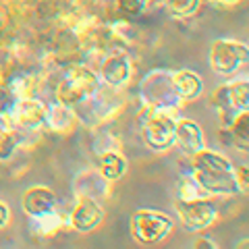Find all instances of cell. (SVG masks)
I'll return each instance as SVG.
<instances>
[{
  "label": "cell",
  "mask_w": 249,
  "mask_h": 249,
  "mask_svg": "<svg viewBox=\"0 0 249 249\" xmlns=\"http://www.w3.org/2000/svg\"><path fill=\"white\" fill-rule=\"evenodd\" d=\"M204 0H162L166 13L175 19H189L193 17L199 9Z\"/></svg>",
  "instance_id": "ffe728a7"
},
{
  "label": "cell",
  "mask_w": 249,
  "mask_h": 249,
  "mask_svg": "<svg viewBox=\"0 0 249 249\" xmlns=\"http://www.w3.org/2000/svg\"><path fill=\"white\" fill-rule=\"evenodd\" d=\"M102 220H104V210L98 199L88 196H77L67 222L77 232H91L102 224Z\"/></svg>",
  "instance_id": "8fae6325"
},
{
  "label": "cell",
  "mask_w": 249,
  "mask_h": 249,
  "mask_svg": "<svg viewBox=\"0 0 249 249\" xmlns=\"http://www.w3.org/2000/svg\"><path fill=\"white\" fill-rule=\"evenodd\" d=\"M177 110H154L143 108V114L139 119L142 139L145 147H150L156 154H164L175 147V127H177Z\"/></svg>",
  "instance_id": "277c9868"
},
{
  "label": "cell",
  "mask_w": 249,
  "mask_h": 249,
  "mask_svg": "<svg viewBox=\"0 0 249 249\" xmlns=\"http://www.w3.org/2000/svg\"><path fill=\"white\" fill-rule=\"evenodd\" d=\"M139 100L143 108L154 110H177L181 108L183 100L177 93L173 83V71L166 69H154L139 83Z\"/></svg>",
  "instance_id": "3957f363"
},
{
  "label": "cell",
  "mask_w": 249,
  "mask_h": 249,
  "mask_svg": "<svg viewBox=\"0 0 249 249\" xmlns=\"http://www.w3.org/2000/svg\"><path fill=\"white\" fill-rule=\"evenodd\" d=\"M191 177L208 196H237L235 166L224 154L201 147L199 152L189 156Z\"/></svg>",
  "instance_id": "6da1fadb"
},
{
  "label": "cell",
  "mask_w": 249,
  "mask_h": 249,
  "mask_svg": "<svg viewBox=\"0 0 249 249\" xmlns=\"http://www.w3.org/2000/svg\"><path fill=\"white\" fill-rule=\"evenodd\" d=\"M100 81L102 85L114 89H123L124 85L131 81L133 75V62L124 54V50H108L102 54V62H100Z\"/></svg>",
  "instance_id": "9c48e42d"
},
{
  "label": "cell",
  "mask_w": 249,
  "mask_h": 249,
  "mask_svg": "<svg viewBox=\"0 0 249 249\" xmlns=\"http://www.w3.org/2000/svg\"><path fill=\"white\" fill-rule=\"evenodd\" d=\"M175 145L185 156H193L196 152H199L201 147H206L204 131H201V127L196 121H191V119H177Z\"/></svg>",
  "instance_id": "4fadbf2b"
},
{
  "label": "cell",
  "mask_w": 249,
  "mask_h": 249,
  "mask_svg": "<svg viewBox=\"0 0 249 249\" xmlns=\"http://www.w3.org/2000/svg\"><path fill=\"white\" fill-rule=\"evenodd\" d=\"M15 129L21 131H40L48 119V106L40 98H21L11 110Z\"/></svg>",
  "instance_id": "30bf717a"
},
{
  "label": "cell",
  "mask_w": 249,
  "mask_h": 249,
  "mask_svg": "<svg viewBox=\"0 0 249 249\" xmlns=\"http://www.w3.org/2000/svg\"><path fill=\"white\" fill-rule=\"evenodd\" d=\"M21 206H23V212H25L27 216L40 218V216H46L50 212H56L58 210V197L50 187L36 185V187H29V189L23 193Z\"/></svg>",
  "instance_id": "7c38bea8"
},
{
  "label": "cell",
  "mask_w": 249,
  "mask_h": 249,
  "mask_svg": "<svg viewBox=\"0 0 249 249\" xmlns=\"http://www.w3.org/2000/svg\"><path fill=\"white\" fill-rule=\"evenodd\" d=\"M9 220H11V210L4 201H0V229H4L9 224Z\"/></svg>",
  "instance_id": "4316f807"
},
{
  "label": "cell",
  "mask_w": 249,
  "mask_h": 249,
  "mask_svg": "<svg viewBox=\"0 0 249 249\" xmlns=\"http://www.w3.org/2000/svg\"><path fill=\"white\" fill-rule=\"evenodd\" d=\"M46 124L58 135H69L73 133L79 124V114L73 106L69 104H62V102H56L48 106V119H46Z\"/></svg>",
  "instance_id": "5bb4252c"
},
{
  "label": "cell",
  "mask_w": 249,
  "mask_h": 249,
  "mask_svg": "<svg viewBox=\"0 0 249 249\" xmlns=\"http://www.w3.org/2000/svg\"><path fill=\"white\" fill-rule=\"evenodd\" d=\"M247 62H249V44L245 42L220 37L210 48V69L220 77L235 75Z\"/></svg>",
  "instance_id": "52a82bcc"
},
{
  "label": "cell",
  "mask_w": 249,
  "mask_h": 249,
  "mask_svg": "<svg viewBox=\"0 0 249 249\" xmlns=\"http://www.w3.org/2000/svg\"><path fill=\"white\" fill-rule=\"evenodd\" d=\"M75 193L77 196H88L93 199H100V197H108L110 193V183L100 175V173H83L75 183Z\"/></svg>",
  "instance_id": "ac0fdd59"
},
{
  "label": "cell",
  "mask_w": 249,
  "mask_h": 249,
  "mask_svg": "<svg viewBox=\"0 0 249 249\" xmlns=\"http://www.w3.org/2000/svg\"><path fill=\"white\" fill-rule=\"evenodd\" d=\"M100 88H102L100 75L91 67L83 65V62H69V65L58 69L52 93L56 102L77 108L85 100L96 96Z\"/></svg>",
  "instance_id": "7a4b0ae2"
},
{
  "label": "cell",
  "mask_w": 249,
  "mask_h": 249,
  "mask_svg": "<svg viewBox=\"0 0 249 249\" xmlns=\"http://www.w3.org/2000/svg\"><path fill=\"white\" fill-rule=\"evenodd\" d=\"M175 229L173 218L164 212L142 208L131 216V237L142 245H154L164 241Z\"/></svg>",
  "instance_id": "5b68a950"
},
{
  "label": "cell",
  "mask_w": 249,
  "mask_h": 249,
  "mask_svg": "<svg viewBox=\"0 0 249 249\" xmlns=\"http://www.w3.org/2000/svg\"><path fill=\"white\" fill-rule=\"evenodd\" d=\"M175 210L178 216V222L183 224L187 232H204L208 231L218 218V206L210 196L196 197V199H175Z\"/></svg>",
  "instance_id": "ba28073f"
},
{
  "label": "cell",
  "mask_w": 249,
  "mask_h": 249,
  "mask_svg": "<svg viewBox=\"0 0 249 249\" xmlns=\"http://www.w3.org/2000/svg\"><path fill=\"white\" fill-rule=\"evenodd\" d=\"M114 4L124 17H139L150 9L152 2L150 0H114Z\"/></svg>",
  "instance_id": "cb8c5ba5"
},
{
  "label": "cell",
  "mask_w": 249,
  "mask_h": 249,
  "mask_svg": "<svg viewBox=\"0 0 249 249\" xmlns=\"http://www.w3.org/2000/svg\"><path fill=\"white\" fill-rule=\"evenodd\" d=\"M173 83L177 88V93L181 96L183 102H193L204 93V81L201 77L191 71V69H178L173 71Z\"/></svg>",
  "instance_id": "9a60e30c"
},
{
  "label": "cell",
  "mask_w": 249,
  "mask_h": 249,
  "mask_svg": "<svg viewBox=\"0 0 249 249\" xmlns=\"http://www.w3.org/2000/svg\"><path fill=\"white\" fill-rule=\"evenodd\" d=\"M214 4H218V6H222V9H232V6H237L241 0H212Z\"/></svg>",
  "instance_id": "83f0119b"
},
{
  "label": "cell",
  "mask_w": 249,
  "mask_h": 249,
  "mask_svg": "<svg viewBox=\"0 0 249 249\" xmlns=\"http://www.w3.org/2000/svg\"><path fill=\"white\" fill-rule=\"evenodd\" d=\"M193 247L196 249H218V245L210 237H197L193 241Z\"/></svg>",
  "instance_id": "484cf974"
},
{
  "label": "cell",
  "mask_w": 249,
  "mask_h": 249,
  "mask_svg": "<svg viewBox=\"0 0 249 249\" xmlns=\"http://www.w3.org/2000/svg\"><path fill=\"white\" fill-rule=\"evenodd\" d=\"M210 100L220 116L222 127H227L235 114L249 110V79H232L218 85Z\"/></svg>",
  "instance_id": "8992f818"
},
{
  "label": "cell",
  "mask_w": 249,
  "mask_h": 249,
  "mask_svg": "<svg viewBox=\"0 0 249 249\" xmlns=\"http://www.w3.org/2000/svg\"><path fill=\"white\" fill-rule=\"evenodd\" d=\"M208 193L201 189L197 185V181L193 178L191 175H183L181 178L177 181V187H175V199H181V201H187V199H196V197H204Z\"/></svg>",
  "instance_id": "44dd1931"
},
{
  "label": "cell",
  "mask_w": 249,
  "mask_h": 249,
  "mask_svg": "<svg viewBox=\"0 0 249 249\" xmlns=\"http://www.w3.org/2000/svg\"><path fill=\"white\" fill-rule=\"evenodd\" d=\"M98 173L102 175L108 183H116L127 173V158L121 150H104L98 154Z\"/></svg>",
  "instance_id": "2e32d148"
},
{
  "label": "cell",
  "mask_w": 249,
  "mask_h": 249,
  "mask_svg": "<svg viewBox=\"0 0 249 249\" xmlns=\"http://www.w3.org/2000/svg\"><path fill=\"white\" fill-rule=\"evenodd\" d=\"M37 85H40V79L34 73H13L9 77V83H6V89L17 100H21V98H34Z\"/></svg>",
  "instance_id": "d6986e66"
},
{
  "label": "cell",
  "mask_w": 249,
  "mask_h": 249,
  "mask_svg": "<svg viewBox=\"0 0 249 249\" xmlns=\"http://www.w3.org/2000/svg\"><path fill=\"white\" fill-rule=\"evenodd\" d=\"M34 220H36L37 237H42V239L54 237L62 229V222H65V220H62V216L58 214V210H56V212L46 214V216H40V218H34Z\"/></svg>",
  "instance_id": "7402d4cb"
},
{
  "label": "cell",
  "mask_w": 249,
  "mask_h": 249,
  "mask_svg": "<svg viewBox=\"0 0 249 249\" xmlns=\"http://www.w3.org/2000/svg\"><path fill=\"white\" fill-rule=\"evenodd\" d=\"M235 181L239 193H249V164H241L235 168Z\"/></svg>",
  "instance_id": "d4e9b609"
},
{
  "label": "cell",
  "mask_w": 249,
  "mask_h": 249,
  "mask_svg": "<svg viewBox=\"0 0 249 249\" xmlns=\"http://www.w3.org/2000/svg\"><path fill=\"white\" fill-rule=\"evenodd\" d=\"M224 131L229 135L227 145H232L239 152H249V110L232 116Z\"/></svg>",
  "instance_id": "e0dca14e"
},
{
  "label": "cell",
  "mask_w": 249,
  "mask_h": 249,
  "mask_svg": "<svg viewBox=\"0 0 249 249\" xmlns=\"http://www.w3.org/2000/svg\"><path fill=\"white\" fill-rule=\"evenodd\" d=\"M235 247H237V249H249V239H241Z\"/></svg>",
  "instance_id": "f1b7e54d"
},
{
  "label": "cell",
  "mask_w": 249,
  "mask_h": 249,
  "mask_svg": "<svg viewBox=\"0 0 249 249\" xmlns=\"http://www.w3.org/2000/svg\"><path fill=\"white\" fill-rule=\"evenodd\" d=\"M19 147V135L11 124H0V160H11Z\"/></svg>",
  "instance_id": "603a6c76"
}]
</instances>
